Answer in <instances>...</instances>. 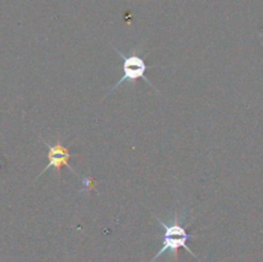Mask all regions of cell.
<instances>
[{
  "label": "cell",
  "mask_w": 263,
  "mask_h": 262,
  "mask_svg": "<svg viewBox=\"0 0 263 262\" xmlns=\"http://www.w3.org/2000/svg\"><path fill=\"white\" fill-rule=\"evenodd\" d=\"M154 218L158 221L159 226L163 229V235L161 236L162 239V248L159 249L158 253L153 257L149 262H156L159 257L162 256L163 253H167L168 252L170 257L168 261L170 262H176L177 261V252H179L180 248H184L192 254L194 258H198L197 254L192 251V249L187 247L186 241L189 239H193L194 236H192L190 234H187L186 231V226L184 225V218L180 217L179 213H175L174 217L171 218L170 222H164L162 221L158 216L154 215Z\"/></svg>",
  "instance_id": "1"
},
{
  "label": "cell",
  "mask_w": 263,
  "mask_h": 262,
  "mask_svg": "<svg viewBox=\"0 0 263 262\" xmlns=\"http://www.w3.org/2000/svg\"><path fill=\"white\" fill-rule=\"evenodd\" d=\"M43 141H44V144L46 145V148H48V161L49 162H48V164L45 166V169H44L43 171L39 174L37 177H40L41 175H43L44 172L48 171L49 169H55L57 175H58L59 169H61L62 166H67L72 172H74V174L77 175L76 170H74L68 162L69 159H71V157H73V154L69 153V151L66 148V146L62 145L61 143H57V144H54V145H50L48 141H45V140H43Z\"/></svg>",
  "instance_id": "3"
},
{
  "label": "cell",
  "mask_w": 263,
  "mask_h": 262,
  "mask_svg": "<svg viewBox=\"0 0 263 262\" xmlns=\"http://www.w3.org/2000/svg\"><path fill=\"white\" fill-rule=\"evenodd\" d=\"M113 49H115L116 53L122 58L123 74L122 77L116 82V85H113V86L110 87V90L107 92V95L112 94L118 86H121V85L125 84V82H133V84H135V82L140 79H143L146 84H149L152 87H153V82H151V80H149L145 74L146 69H148V66H146L145 61H144L140 55H138V54L125 55V54L121 53L116 46H113Z\"/></svg>",
  "instance_id": "2"
}]
</instances>
